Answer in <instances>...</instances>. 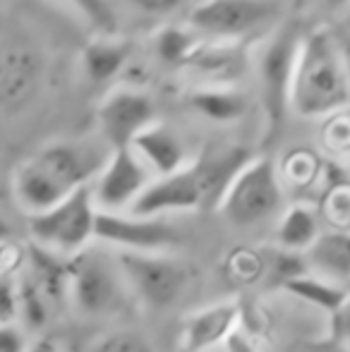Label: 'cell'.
Returning a JSON list of instances; mask_svg holds the SVG:
<instances>
[{
    "label": "cell",
    "mask_w": 350,
    "mask_h": 352,
    "mask_svg": "<svg viewBox=\"0 0 350 352\" xmlns=\"http://www.w3.org/2000/svg\"><path fill=\"white\" fill-rule=\"evenodd\" d=\"M108 156L111 151L98 153L80 142L56 140L46 144L14 170V199L29 216L53 209L72 192L91 185Z\"/></svg>",
    "instance_id": "obj_1"
},
{
    "label": "cell",
    "mask_w": 350,
    "mask_h": 352,
    "mask_svg": "<svg viewBox=\"0 0 350 352\" xmlns=\"http://www.w3.org/2000/svg\"><path fill=\"white\" fill-rule=\"evenodd\" d=\"M350 106V84L338 36L327 27L303 36L290 91V111L305 120H317Z\"/></svg>",
    "instance_id": "obj_2"
},
{
    "label": "cell",
    "mask_w": 350,
    "mask_h": 352,
    "mask_svg": "<svg viewBox=\"0 0 350 352\" xmlns=\"http://www.w3.org/2000/svg\"><path fill=\"white\" fill-rule=\"evenodd\" d=\"M288 0H192L185 24L209 41L243 43L285 22Z\"/></svg>",
    "instance_id": "obj_3"
},
{
    "label": "cell",
    "mask_w": 350,
    "mask_h": 352,
    "mask_svg": "<svg viewBox=\"0 0 350 352\" xmlns=\"http://www.w3.org/2000/svg\"><path fill=\"white\" fill-rule=\"evenodd\" d=\"M305 34L293 22H283L269 36L259 38L252 53V74L259 103L271 127H278L290 111V91Z\"/></svg>",
    "instance_id": "obj_4"
},
{
    "label": "cell",
    "mask_w": 350,
    "mask_h": 352,
    "mask_svg": "<svg viewBox=\"0 0 350 352\" xmlns=\"http://www.w3.org/2000/svg\"><path fill=\"white\" fill-rule=\"evenodd\" d=\"M96 218L91 185H87L53 209L29 216V235L34 245L72 259L96 242Z\"/></svg>",
    "instance_id": "obj_5"
},
{
    "label": "cell",
    "mask_w": 350,
    "mask_h": 352,
    "mask_svg": "<svg viewBox=\"0 0 350 352\" xmlns=\"http://www.w3.org/2000/svg\"><path fill=\"white\" fill-rule=\"evenodd\" d=\"M118 256L101 247H87L70 259V302L85 316H111L127 295Z\"/></svg>",
    "instance_id": "obj_6"
},
{
    "label": "cell",
    "mask_w": 350,
    "mask_h": 352,
    "mask_svg": "<svg viewBox=\"0 0 350 352\" xmlns=\"http://www.w3.org/2000/svg\"><path fill=\"white\" fill-rule=\"evenodd\" d=\"M283 204L278 168L269 156H254L226 190L219 211L235 228H250L271 218Z\"/></svg>",
    "instance_id": "obj_7"
},
{
    "label": "cell",
    "mask_w": 350,
    "mask_h": 352,
    "mask_svg": "<svg viewBox=\"0 0 350 352\" xmlns=\"http://www.w3.org/2000/svg\"><path fill=\"white\" fill-rule=\"evenodd\" d=\"M118 266L130 295H135L149 309L173 307L192 280V271L171 252L142 254V252H118Z\"/></svg>",
    "instance_id": "obj_8"
},
{
    "label": "cell",
    "mask_w": 350,
    "mask_h": 352,
    "mask_svg": "<svg viewBox=\"0 0 350 352\" xmlns=\"http://www.w3.org/2000/svg\"><path fill=\"white\" fill-rule=\"evenodd\" d=\"M43 53L27 34L0 27V113H19L43 87Z\"/></svg>",
    "instance_id": "obj_9"
},
{
    "label": "cell",
    "mask_w": 350,
    "mask_h": 352,
    "mask_svg": "<svg viewBox=\"0 0 350 352\" xmlns=\"http://www.w3.org/2000/svg\"><path fill=\"white\" fill-rule=\"evenodd\" d=\"M96 242L116 247L118 252L164 254V252H175L182 245V230L168 218L98 211Z\"/></svg>",
    "instance_id": "obj_10"
},
{
    "label": "cell",
    "mask_w": 350,
    "mask_h": 352,
    "mask_svg": "<svg viewBox=\"0 0 350 352\" xmlns=\"http://www.w3.org/2000/svg\"><path fill=\"white\" fill-rule=\"evenodd\" d=\"M154 180V173L132 148H113L91 182L94 204L106 213H127Z\"/></svg>",
    "instance_id": "obj_11"
},
{
    "label": "cell",
    "mask_w": 350,
    "mask_h": 352,
    "mask_svg": "<svg viewBox=\"0 0 350 352\" xmlns=\"http://www.w3.org/2000/svg\"><path fill=\"white\" fill-rule=\"evenodd\" d=\"M98 130L108 148H130L132 142L156 122V103L140 87H113L96 113Z\"/></svg>",
    "instance_id": "obj_12"
},
{
    "label": "cell",
    "mask_w": 350,
    "mask_h": 352,
    "mask_svg": "<svg viewBox=\"0 0 350 352\" xmlns=\"http://www.w3.org/2000/svg\"><path fill=\"white\" fill-rule=\"evenodd\" d=\"M204 206H211L209 192L201 180L199 170L195 168V163H187L182 170L173 173V175L156 177L146 192L140 197L132 211L135 216H146V218H168L175 213H187V211H199Z\"/></svg>",
    "instance_id": "obj_13"
},
{
    "label": "cell",
    "mask_w": 350,
    "mask_h": 352,
    "mask_svg": "<svg viewBox=\"0 0 350 352\" xmlns=\"http://www.w3.org/2000/svg\"><path fill=\"white\" fill-rule=\"evenodd\" d=\"M240 305L238 302H216L204 309H197L182 324L180 352H211L228 343L238 331Z\"/></svg>",
    "instance_id": "obj_14"
},
{
    "label": "cell",
    "mask_w": 350,
    "mask_h": 352,
    "mask_svg": "<svg viewBox=\"0 0 350 352\" xmlns=\"http://www.w3.org/2000/svg\"><path fill=\"white\" fill-rule=\"evenodd\" d=\"M130 148L142 158V163L154 173V177L173 175V173L182 170V168L192 161L182 137L177 135L173 127H168L166 122H159V120L146 127V130L132 142Z\"/></svg>",
    "instance_id": "obj_15"
},
{
    "label": "cell",
    "mask_w": 350,
    "mask_h": 352,
    "mask_svg": "<svg viewBox=\"0 0 350 352\" xmlns=\"http://www.w3.org/2000/svg\"><path fill=\"white\" fill-rule=\"evenodd\" d=\"M248 70H252V53H245L243 43L209 41L206 38L197 56L190 60L187 72H195L204 84H235Z\"/></svg>",
    "instance_id": "obj_16"
},
{
    "label": "cell",
    "mask_w": 350,
    "mask_h": 352,
    "mask_svg": "<svg viewBox=\"0 0 350 352\" xmlns=\"http://www.w3.org/2000/svg\"><path fill=\"white\" fill-rule=\"evenodd\" d=\"M185 103L214 125H233L250 113V96L235 84H199L187 89Z\"/></svg>",
    "instance_id": "obj_17"
},
{
    "label": "cell",
    "mask_w": 350,
    "mask_h": 352,
    "mask_svg": "<svg viewBox=\"0 0 350 352\" xmlns=\"http://www.w3.org/2000/svg\"><path fill=\"white\" fill-rule=\"evenodd\" d=\"M24 271L32 276L48 305H63L70 300V259L46 247L29 245L24 254Z\"/></svg>",
    "instance_id": "obj_18"
},
{
    "label": "cell",
    "mask_w": 350,
    "mask_h": 352,
    "mask_svg": "<svg viewBox=\"0 0 350 352\" xmlns=\"http://www.w3.org/2000/svg\"><path fill=\"white\" fill-rule=\"evenodd\" d=\"M130 53V41L116 36V34H96L82 48V70L96 84L113 82L118 74L125 70Z\"/></svg>",
    "instance_id": "obj_19"
},
{
    "label": "cell",
    "mask_w": 350,
    "mask_h": 352,
    "mask_svg": "<svg viewBox=\"0 0 350 352\" xmlns=\"http://www.w3.org/2000/svg\"><path fill=\"white\" fill-rule=\"evenodd\" d=\"M309 269L331 283L350 280V232H322L305 252Z\"/></svg>",
    "instance_id": "obj_20"
},
{
    "label": "cell",
    "mask_w": 350,
    "mask_h": 352,
    "mask_svg": "<svg viewBox=\"0 0 350 352\" xmlns=\"http://www.w3.org/2000/svg\"><path fill=\"white\" fill-rule=\"evenodd\" d=\"M206 38L187 24H166L154 34V53L164 65L187 70Z\"/></svg>",
    "instance_id": "obj_21"
},
{
    "label": "cell",
    "mask_w": 350,
    "mask_h": 352,
    "mask_svg": "<svg viewBox=\"0 0 350 352\" xmlns=\"http://www.w3.org/2000/svg\"><path fill=\"white\" fill-rule=\"evenodd\" d=\"M319 235H322V232H319L317 213L305 204L290 206V209L283 213V218H281V223H278V230H276L281 250L298 252V254L300 252H307L309 247L317 242Z\"/></svg>",
    "instance_id": "obj_22"
},
{
    "label": "cell",
    "mask_w": 350,
    "mask_h": 352,
    "mask_svg": "<svg viewBox=\"0 0 350 352\" xmlns=\"http://www.w3.org/2000/svg\"><path fill=\"white\" fill-rule=\"evenodd\" d=\"M283 290H288L290 295L300 297V300L309 302V305L319 307V309L329 311L336 316L343 309V305L350 300V295L343 287H338L336 283L322 278V276H298V278L288 280L283 285Z\"/></svg>",
    "instance_id": "obj_23"
},
{
    "label": "cell",
    "mask_w": 350,
    "mask_h": 352,
    "mask_svg": "<svg viewBox=\"0 0 350 352\" xmlns=\"http://www.w3.org/2000/svg\"><path fill=\"white\" fill-rule=\"evenodd\" d=\"M48 311H51V305L22 266V274H19V319L27 321L29 329H41L48 321Z\"/></svg>",
    "instance_id": "obj_24"
},
{
    "label": "cell",
    "mask_w": 350,
    "mask_h": 352,
    "mask_svg": "<svg viewBox=\"0 0 350 352\" xmlns=\"http://www.w3.org/2000/svg\"><path fill=\"white\" fill-rule=\"evenodd\" d=\"M82 19H87L89 27L96 29V34H116L118 14L111 0H65Z\"/></svg>",
    "instance_id": "obj_25"
},
{
    "label": "cell",
    "mask_w": 350,
    "mask_h": 352,
    "mask_svg": "<svg viewBox=\"0 0 350 352\" xmlns=\"http://www.w3.org/2000/svg\"><path fill=\"white\" fill-rule=\"evenodd\" d=\"M22 264L10 266L0 274V326L19 324V274Z\"/></svg>",
    "instance_id": "obj_26"
},
{
    "label": "cell",
    "mask_w": 350,
    "mask_h": 352,
    "mask_svg": "<svg viewBox=\"0 0 350 352\" xmlns=\"http://www.w3.org/2000/svg\"><path fill=\"white\" fill-rule=\"evenodd\" d=\"M91 352H154V345L135 329H118L101 336L91 345Z\"/></svg>",
    "instance_id": "obj_27"
},
{
    "label": "cell",
    "mask_w": 350,
    "mask_h": 352,
    "mask_svg": "<svg viewBox=\"0 0 350 352\" xmlns=\"http://www.w3.org/2000/svg\"><path fill=\"white\" fill-rule=\"evenodd\" d=\"M32 340L19 324L0 326V352H27Z\"/></svg>",
    "instance_id": "obj_28"
},
{
    "label": "cell",
    "mask_w": 350,
    "mask_h": 352,
    "mask_svg": "<svg viewBox=\"0 0 350 352\" xmlns=\"http://www.w3.org/2000/svg\"><path fill=\"white\" fill-rule=\"evenodd\" d=\"M127 3L144 14H171L180 10L187 0H127Z\"/></svg>",
    "instance_id": "obj_29"
},
{
    "label": "cell",
    "mask_w": 350,
    "mask_h": 352,
    "mask_svg": "<svg viewBox=\"0 0 350 352\" xmlns=\"http://www.w3.org/2000/svg\"><path fill=\"white\" fill-rule=\"evenodd\" d=\"M336 321V331H338V338L346 343V348H350V300L343 305V309L333 316Z\"/></svg>",
    "instance_id": "obj_30"
},
{
    "label": "cell",
    "mask_w": 350,
    "mask_h": 352,
    "mask_svg": "<svg viewBox=\"0 0 350 352\" xmlns=\"http://www.w3.org/2000/svg\"><path fill=\"white\" fill-rule=\"evenodd\" d=\"M27 352H63V350H61V345H58V340L48 338V336H41V338L29 343Z\"/></svg>",
    "instance_id": "obj_31"
},
{
    "label": "cell",
    "mask_w": 350,
    "mask_h": 352,
    "mask_svg": "<svg viewBox=\"0 0 350 352\" xmlns=\"http://www.w3.org/2000/svg\"><path fill=\"white\" fill-rule=\"evenodd\" d=\"M338 36V46H341V56H343V65H346L348 74V84H350V34H336Z\"/></svg>",
    "instance_id": "obj_32"
},
{
    "label": "cell",
    "mask_w": 350,
    "mask_h": 352,
    "mask_svg": "<svg viewBox=\"0 0 350 352\" xmlns=\"http://www.w3.org/2000/svg\"><path fill=\"white\" fill-rule=\"evenodd\" d=\"M346 32L350 34V12H348V17H346Z\"/></svg>",
    "instance_id": "obj_33"
},
{
    "label": "cell",
    "mask_w": 350,
    "mask_h": 352,
    "mask_svg": "<svg viewBox=\"0 0 350 352\" xmlns=\"http://www.w3.org/2000/svg\"><path fill=\"white\" fill-rule=\"evenodd\" d=\"M336 352H350V348H341V350H336Z\"/></svg>",
    "instance_id": "obj_34"
}]
</instances>
